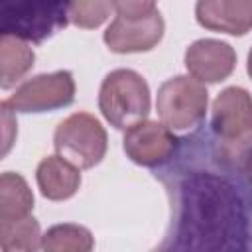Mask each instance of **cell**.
<instances>
[{
    "label": "cell",
    "mask_w": 252,
    "mask_h": 252,
    "mask_svg": "<svg viewBox=\"0 0 252 252\" xmlns=\"http://www.w3.org/2000/svg\"><path fill=\"white\" fill-rule=\"evenodd\" d=\"M185 67L191 77L201 83H220L228 79L236 67V51L230 43L205 37L193 41L185 49Z\"/></svg>",
    "instance_id": "obj_10"
},
{
    "label": "cell",
    "mask_w": 252,
    "mask_h": 252,
    "mask_svg": "<svg viewBox=\"0 0 252 252\" xmlns=\"http://www.w3.org/2000/svg\"><path fill=\"white\" fill-rule=\"evenodd\" d=\"M195 18L205 30L244 35L252 30V0H197Z\"/></svg>",
    "instance_id": "obj_11"
},
{
    "label": "cell",
    "mask_w": 252,
    "mask_h": 252,
    "mask_svg": "<svg viewBox=\"0 0 252 252\" xmlns=\"http://www.w3.org/2000/svg\"><path fill=\"white\" fill-rule=\"evenodd\" d=\"M165 32V22L158 10L142 18H122L110 22L102 39L114 53H142L154 49Z\"/></svg>",
    "instance_id": "obj_9"
},
{
    "label": "cell",
    "mask_w": 252,
    "mask_h": 252,
    "mask_svg": "<svg viewBox=\"0 0 252 252\" xmlns=\"http://www.w3.org/2000/svg\"><path fill=\"white\" fill-rule=\"evenodd\" d=\"M213 154L224 165L252 171V94L242 87H226L213 100L207 128Z\"/></svg>",
    "instance_id": "obj_2"
},
{
    "label": "cell",
    "mask_w": 252,
    "mask_h": 252,
    "mask_svg": "<svg viewBox=\"0 0 252 252\" xmlns=\"http://www.w3.org/2000/svg\"><path fill=\"white\" fill-rule=\"evenodd\" d=\"M41 236L43 234L39 230V222L32 215L0 222V248L4 252H32L41 248Z\"/></svg>",
    "instance_id": "obj_16"
},
{
    "label": "cell",
    "mask_w": 252,
    "mask_h": 252,
    "mask_svg": "<svg viewBox=\"0 0 252 252\" xmlns=\"http://www.w3.org/2000/svg\"><path fill=\"white\" fill-rule=\"evenodd\" d=\"M12 112L14 110L6 102H2V124H4V148H2V156H6L10 152V148L14 144V138H16V132H18L16 120L12 118Z\"/></svg>",
    "instance_id": "obj_19"
},
{
    "label": "cell",
    "mask_w": 252,
    "mask_h": 252,
    "mask_svg": "<svg viewBox=\"0 0 252 252\" xmlns=\"http://www.w3.org/2000/svg\"><path fill=\"white\" fill-rule=\"evenodd\" d=\"M94 248L91 230L83 224H53L41 236V250L47 252H89Z\"/></svg>",
    "instance_id": "obj_15"
},
{
    "label": "cell",
    "mask_w": 252,
    "mask_h": 252,
    "mask_svg": "<svg viewBox=\"0 0 252 252\" xmlns=\"http://www.w3.org/2000/svg\"><path fill=\"white\" fill-rule=\"evenodd\" d=\"M112 10H114L112 0H71L69 18L71 24L77 28L94 30L108 20Z\"/></svg>",
    "instance_id": "obj_17"
},
{
    "label": "cell",
    "mask_w": 252,
    "mask_h": 252,
    "mask_svg": "<svg viewBox=\"0 0 252 252\" xmlns=\"http://www.w3.org/2000/svg\"><path fill=\"white\" fill-rule=\"evenodd\" d=\"M150 87L134 69L110 71L98 89V110L116 130H128L150 114Z\"/></svg>",
    "instance_id": "obj_4"
},
{
    "label": "cell",
    "mask_w": 252,
    "mask_h": 252,
    "mask_svg": "<svg viewBox=\"0 0 252 252\" xmlns=\"http://www.w3.org/2000/svg\"><path fill=\"white\" fill-rule=\"evenodd\" d=\"M158 0H112L114 10L122 18H142L156 10Z\"/></svg>",
    "instance_id": "obj_18"
},
{
    "label": "cell",
    "mask_w": 252,
    "mask_h": 252,
    "mask_svg": "<svg viewBox=\"0 0 252 252\" xmlns=\"http://www.w3.org/2000/svg\"><path fill=\"white\" fill-rule=\"evenodd\" d=\"M156 177L169 197V226L159 248L252 250V171L219 161L207 128L179 138Z\"/></svg>",
    "instance_id": "obj_1"
},
{
    "label": "cell",
    "mask_w": 252,
    "mask_h": 252,
    "mask_svg": "<svg viewBox=\"0 0 252 252\" xmlns=\"http://www.w3.org/2000/svg\"><path fill=\"white\" fill-rule=\"evenodd\" d=\"M71 0H0V32L43 43L65 30Z\"/></svg>",
    "instance_id": "obj_3"
},
{
    "label": "cell",
    "mask_w": 252,
    "mask_h": 252,
    "mask_svg": "<svg viewBox=\"0 0 252 252\" xmlns=\"http://www.w3.org/2000/svg\"><path fill=\"white\" fill-rule=\"evenodd\" d=\"M35 53L26 39L2 33L0 37V87L12 89L33 67Z\"/></svg>",
    "instance_id": "obj_13"
},
{
    "label": "cell",
    "mask_w": 252,
    "mask_h": 252,
    "mask_svg": "<svg viewBox=\"0 0 252 252\" xmlns=\"http://www.w3.org/2000/svg\"><path fill=\"white\" fill-rule=\"evenodd\" d=\"M53 148L79 169H91L106 156L108 136L98 118L89 112H75L57 124Z\"/></svg>",
    "instance_id": "obj_6"
},
{
    "label": "cell",
    "mask_w": 252,
    "mask_h": 252,
    "mask_svg": "<svg viewBox=\"0 0 252 252\" xmlns=\"http://www.w3.org/2000/svg\"><path fill=\"white\" fill-rule=\"evenodd\" d=\"M35 181L45 199L67 201L81 187V169L59 154L47 156L37 163Z\"/></svg>",
    "instance_id": "obj_12"
},
{
    "label": "cell",
    "mask_w": 252,
    "mask_h": 252,
    "mask_svg": "<svg viewBox=\"0 0 252 252\" xmlns=\"http://www.w3.org/2000/svg\"><path fill=\"white\" fill-rule=\"evenodd\" d=\"M33 193L28 181L14 171H4L0 175V222L16 220L32 215Z\"/></svg>",
    "instance_id": "obj_14"
},
{
    "label": "cell",
    "mask_w": 252,
    "mask_h": 252,
    "mask_svg": "<svg viewBox=\"0 0 252 252\" xmlns=\"http://www.w3.org/2000/svg\"><path fill=\"white\" fill-rule=\"evenodd\" d=\"M209 106L205 83L191 75H175L158 89L156 110L159 120L173 132H185L201 126Z\"/></svg>",
    "instance_id": "obj_5"
},
{
    "label": "cell",
    "mask_w": 252,
    "mask_h": 252,
    "mask_svg": "<svg viewBox=\"0 0 252 252\" xmlns=\"http://www.w3.org/2000/svg\"><path fill=\"white\" fill-rule=\"evenodd\" d=\"M75 91L77 87L71 71H53L24 81L4 102L14 112H53L69 106L75 100Z\"/></svg>",
    "instance_id": "obj_7"
},
{
    "label": "cell",
    "mask_w": 252,
    "mask_h": 252,
    "mask_svg": "<svg viewBox=\"0 0 252 252\" xmlns=\"http://www.w3.org/2000/svg\"><path fill=\"white\" fill-rule=\"evenodd\" d=\"M246 71H248V77L252 79V47L248 51V59H246Z\"/></svg>",
    "instance_id": "obj_20"
},
{
    "label": "cell",
    "mask_w": 252,
    "mask_h": 252,
    "mask_svg": "<svg viewBox=\"0 0 252 252\" xmlns=\"http://www.w3.org/2000/svg\"><path fill=\"white\" fill-rule=\"evenodd\" d=\"M179 146V138L161 120H142L126 130L122 138L124 154L142 167L167 163Z\"/></svg>",
    "instance_id": "obj_8"
}]
</instances>
